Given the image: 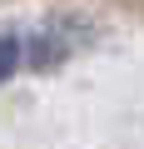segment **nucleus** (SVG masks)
Wrapping results in <instances>:
<instances>
[{
    "mask_svg": "<svg viewBox=\"0 0 144 149\" xmlns=\"http://www.w3.org/2000/svg\"><path fill=\"white\" fill-rule=\"evenodd\" d=\"M20 65H25V40L20 35H0V85H5Z\"/></svg>",
    "mask_w": 144,
    "mask_h": 149,
    "instance_id": "2",
    "label": "nucleus"
},
{
    "mask_svg": "<svg viewBox=\"0 0 144 149\" xmlns=\"http://www.w3.org/2000/svg\"><path fill=\"white\" fill-rule=\"evenodd\" d=\"M70 30H75V20H55V25H45L40 35H30V40H25V65H30V70H50V65L70 60L75 45H80Z\"/></svg>",
    "mask_w": 144,
    "mask_h": 149,
    "instance_id": "1",
    "label": "nucleus"
}]
</instances>
